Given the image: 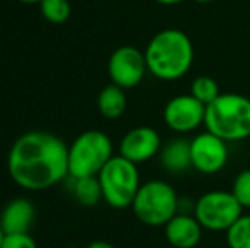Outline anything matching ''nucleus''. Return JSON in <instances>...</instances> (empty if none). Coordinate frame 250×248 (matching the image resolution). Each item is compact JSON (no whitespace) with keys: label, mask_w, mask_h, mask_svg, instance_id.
Here are the masks:
<instances>
[{"label":"nucleus","mask_w":250,"mask_h":248,"mask_svg":"<svg viewBox=\"0 0 250 248\" xmlns=\"http://www.w3.org/2000/svg\"><path fill=\"white\" fill-rule=\"evenodd\" d=\"M7 169L19 187L43 191L68 177V146L51 133H24L10 148Z\"/></svg>","instance_id":"1"},{"label":"nucleus","mask_w":250,"mask_h":248,"mask_svg":"<svg viewBox=\"0 0 250 248\" xmlns=\"http://www.w3.org/2000/svg\"><path fill=\"white\" fill-rule=\"evenodd\" d=\"M148 72L160 80H179L191 70L194 61V46L181 29H162L150 39L146 50Z\"/></svg>","instance_id":"2"},{"label":"nucleus","mask_w":250,"mask_h":248,"mask_svg":"<svg viewBox=\"0 0 250 248\" xmlns=\"http://www.w3.org/2000/svg\"><path fill=\"white\" fill-rule=\"evenodd\" d=\"M204 126L227 143L250 138V99L242 94H220L206 106Z\"/></svg>","instance_id":"3"},{"label":"nucleus","mask_w":250,"mask_h":248,"mask_svg":"<svg viewBox=\"0 0 250 248\" xmlns=\"http://www.w3.org/2000/svg\"><path fill=\"white\" fill-rule=\"evenodd\" d=\"M112 156V141L105 133L99 129L82 133L68 146V177H97Z\"/></svg>","instance_id":"4"},{"label":"nucleus","mask_w":250,"mask_h":248,"mask_svg":"<svg viewBox=\"0 0 250 248\" xmlns=\"http://www.w3.org/2000/svg\"><path fill=\"white\" fill-rule=\"evenodd\" d=\"M102 189V199L114 209L131 208L140 189V172L136 163L125 156H112L97 175Z\"/></svg>","instance_id":"5"},{"label":"nucleus","mask_w":250,"mask_h":248,"mask_svg":"<svg viewBox=\"0 0 250 248\" xmlns=\"http://www.w3.org/2000/svg\"><path fill=\"white\" fill-rule=\"evenodd\" d=\"M179 195L170 184L150 180L142 184L135 195L131 209L136 219L146 226H165L177 214Z\"/></svg>","instance_id":"6"},{"label":"nucleus","mask_w":250,"mask_h":248,"mask_svg":"<svg viewBox=\"0 0 250 248\" xmlns=\"http://www.w3.org/2000/svg\"><path fill=\"white\" fill-rule=\"evenodd\" d=\"M242 211L244 208L235 199L231 191H211L196 201L194 216L203 229L228 231L242 216Z\"/></svg>","instance_id":"7"},{"label":"nucleus","mask_w":250,"mask_h":248,"mask_svg":"<svg viewBox=\"0 0 250 248\" xmlns=\"http://www.w3.org/2000/svg\"><path fill=\"white\" fill-rule=\"evenodd\" d=\"M107 72L112 83L121 89H133L148 72L145 53L135 46H121L111 55L107 63Z\"/></svg>","instance_id":"8"},{"label":"nucleus","mask_w":250,"mask_h":248,"mask_svg":"<svg viewBox=\"0 0 250 248\" xmlns=\"http://www.w3.org/2000/svg\"><path fill=\"white\" fill-rule=\"evenodd\" d=\"M206 106L191 94L172 97L164 109V121L175 133H191L204 124Z\"/></svg>","instance_id":"9"},{"label":"nucleus","mask_w":250,"mask_h":248,"mask_svg":"<svg viewBox=\"0 0 250 248\" xmlns=\"http://www.w3.org/2000/svg\"><path fill=\"white\" fill-rule=\"evenodd\" d=\"M191 160L192 167L201 173L220 172L228 160L227 141L209 131L199 133L191 141Z\"/></svg>","instance_id":"10"},{"label":"nucleus","mask_w":250,"mask_h":248,"mask_svg":"<svg viewBox=\"0 0 250 248\" xmlns=\"http://www.w3.org/2000/svg\"><path fill=\"white\" fill-rule=\"evenodd\" d=\"M162 150L160 134L150 126H138L128 131L119 143V155L133 163L148 162Z\"/></svg>","instance_id":"11"},{"label":"nucleus","mask_w":250,"mask_h":248,"mask_svg":"<svg viewBox=\"0 0 250 248\" xmlns=\"http://www.w3.org/2000/svg\"><path fill=\"white\" fill-rule=\"evenodd\" d=\"M164 228L165 238L174 248H196L203 235V226L194 214H175Z\"/></svg>","instance_id":"12"},{"label":"nucleus","mask_w":250,"mask_h":248,"mask_svg":"<svg viewBox=\"0 0 250 248\" xmlns=\"http://www.w3.org/2000/svg\"><path fill=\"white\" fill-rule=\"evenodd\" d=\"M34 216L36 211L29 199H12L0 212V228L3 233H29Z\"/></svg>","instance_id":"13"},{"label":"nucleus","mask_w":250,"mask_h":248,"mask_svg":"<svg viewBox=\"0 0 250 248\" xmlns=\"http://www.w3.org/2000/svg\"><path fill=\"white\" fill-rule=\"evenodd\" d=\"M158 155L164 170L170 173H184L192 167L191 141L188 139H172L160 150Z\"/></svg>","instance_id":"14"},{"label":"nucleus","mask_w":250,"mask_h":248,"mask_svg":"<svg viewBox=\"0 0 250 248\" xmlns=\"http://www.w3.org/2000/svg\"><path fill=\"white\" fill-rule=\"evenodd\" d=\"M126 106H128V100H126L125 89L114 85H105L101 90L99 99H97V107H99V113L105 119H118L125 114Z\"/></svg>","instance_id":"15"},{"label":"nucleus","mask_w":250,"mask_h":248,"mask_svg":"<svg viewBox=\"0 0 250 248\" xmlns=\"http://www.w3.org/2000/svg\"><path fill=\"white\" fill-rule=\"evenodd\" d=\"M72 180L73 197L82 206H96L102 199V189L97 177H80Z\"/></svg>","instance_id":"16"},{"label":"nucleus","mask_w":250,"mask_h":248,"mask_svg":"<svg viewBox=\"0 0 250 248\" xmlns=\"http://www.w3.org/2000/svg\"><path fill=\"white\" fill-rule=\"evenodd\" d=\"M191 94L192 97H196V99L199 100V102H203L204 106H209L211 102H214V100L220 97V87H218V82L214 78H211V76H198V78L192 80L191 83Z\"/></svg>","instance_id":"17"},{"label":"nucleus","mask_w":250,"mask_h":248,"mask_svg":"<svg viewBox=\"0 0 250 248\" xmlns=\"http://www.w3.org/2000/svg\"><path fill=\"white\" fill-rule=\"evenodd\" d=\"M40 9L43 17L51 24H63L68 20L72 14L68 0H43L40 3Z\"/></svg>","instance_id":"18"},{"label":"nucleus","mask_w":250,"mask_h":248,"mask_svg":"<svg viewBox=\"0 0 250 248\" xmlns=\"http://www.w3.org/2000/svg\"><path fill=\"white\" fill-rule=\"evenodd\" d=\"M227 243L230 248H250V216L242 214L227 231Z\"/></svg>","instance_id":"19"},{"label":"nucleus","mask_w":250,"mask_h":248,"mask_svg":"<svg viewBox=\"0 0 250 248\" xmlns=\"http://www.w3.org/2000/svg\"><path fill=\"white\" fill-rule=\"evenodd\" d=\"M231 194L235 195L242 208H250V169L242 170L233 180V187H231Z\"/></svg>","instance_id":"20"},{"label":"nucleus","mask_w":250,"mask_h":248,"mask_svg":"<svg viewBox=\"0 0 250 248\" xmlns=\"http://www.w3.org/2000/svg\"><path fill=\"white\" fill-rule=\"evenodd\" d=\"M0 248H38L29 233H3Z\"/></svg>","instance_id":"21"},{"label":"nucleus","mask_w":250,"mask_h":248,"mask_svg":"<svg viewBox=\"0 0 250 248\" xmlns=\"http://www.w3.org/2000/svg\"><path fill=\"white\" fill-rule=\"evenodd\" d=\"M87 248H116L114 245H111L109 242H102V240H97V242H92L87 245Z\"/></svg>","instance_id":"22"},{"label":"nucleus","mask_w":250,"mask_h":248,"mask_svg":"<svg viewBox=\"0 0 250 248\" xmlns=\"http://www.w3.org/2000/svg\"><path fill=\"white\" fill-rule=\"evenodd\" d=\"M155 2L162 3V5H177V3L184 2V0H155Z\"/></svg>","instance_id":"23"},{"label":"nucleus","mask_w":250,"mask_h":248,"mask_svg":"<svg viewBox=\"0 0 250 248\" xmlns=\"http://www.w3.org/2000/svg\"><path fill=\"white\" fill-rule=\"evenodd\" d=\"M17 2H24V3H41L43 0H17Z\"/></svg>","instance_id":"24"},{"label":"nucleus","mask_w":250,"mask_h":248,"mask_svg":"<svg viewBox=\"0 0 250 248\" xmlns=\"http://www.w3.org/2000/svg\"><path fill=\"white\" fill-rule=\"evenodd\" d=\"M196 3H209V2H213V0H194Z\"/></svg>","instance_id":"25"},{"label":"nucleus","mask_w":250,"mask_h":248,"mask_svg":"<svg viewBox=\"0 0 250 248\" xmlns=\"http://www.w3.org/2000/svg\"><path fill=\"white\" fill-rule=\"evenodd\" d=\"M2 238H3V231H2V228H0V245H2Z\"/></svg>","instance_id":"26"}]
</instances>
